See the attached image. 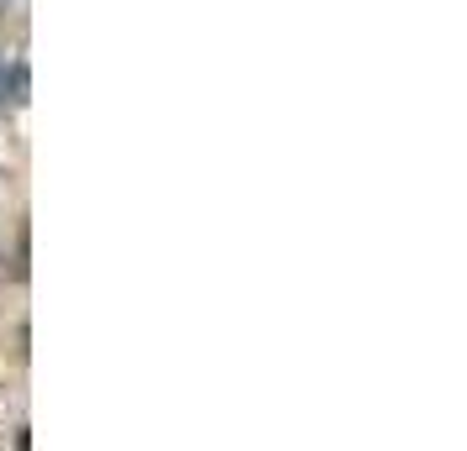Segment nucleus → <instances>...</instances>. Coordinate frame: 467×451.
<instances>
[{
	"instance_id": "nucleus-1",
	"label": "nucleus",
	"mask_w": 467,
	"mask_h": 451,
	"mask_svg": "<svg viewBox=\"0 0 467 451\" xmlns=\"http://www.w3.org/2000/svg\"><path fill=\"white\" fill-rule=\"evenodd\" d=\"M26 89H32V68H26V58H16L11 64V106H26Z\"/></svg>"
},
{
	"instance_id": "nucleus-2",
	"label": "nucleus",
	"mask_w": 467,
	"mask_h": 451,
	"mask_svg": "<svg viewBox=\"0 0 467 451\" xmlns=\"http://www.w3.org/2000/svg\"><path fill=\"white\" fill-rule=\"evenodd\" d=\"M0 100H5V95H0Z\"/></svg>"
}]
</instances>
